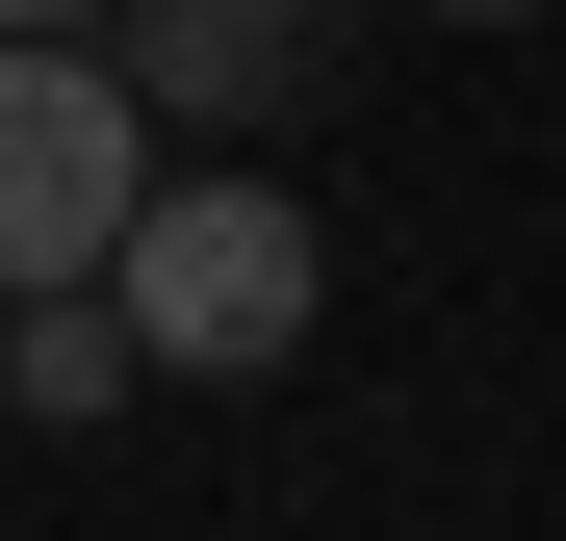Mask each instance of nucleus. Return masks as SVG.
<instances>
[{"label": "nucleus", "instance_id": "39448f33", "mask_svg": "<svg viewBox=\"0 0 566 541\" xmlns=\"http://www.w3.org/2000/svg\"><path fill=\"white\" fill-rule=\"evenodd\" d=\"M77 27H104V0H0V52H77Z\"/></svg>", "mask_w": 566, "mask_h": 541}, {"label": "nucleus", "instance_id": "7ed1b4c3", "mask_svg": "<svg viewBox=\"0 0 566 541\" xmlns=\"http://www.w3.org/2000/svg\"><path fill=\"white\" fill-rule=\"evenodd\" d=\"M104 77H129V129L155 104H310V0H104Z\"/></svg>", "mask_w": 566, "mask_h": 541}, {"label": "nucleus", "instance_id": "f03ea898", "mask_svg": "<svg viewBox=\"0 0 566 541\" xmlns=\"http://www.w3.org/2000/svg\"><path fill=\"white\" fill-rule=\"evenodd\" d=\"M155 207V129L104 52H0V310H77Z\"/></svg>", "mask_w": 566, "mask_h": 541}, {"label": "nucleus", "instance_id": "20e7f679", "mask_svg": "<svg viewBox=\"0 0 566 541\" xmlns=\"http://www.w3.org/2000/svg\"><path fill=\"white\" fill-rule=\"evenodd\" d=\"M0 387L77 438V413H129V335H104V310H0Z\"/></svg>", "mask_w": 566, "mask_h": 541}, {"label": "nucleus", "instance_id": "423d86ee", "mask_svg": "<svg viewBox=\"0 0 566 541\" xmlns=\"http://www.w3.org/2000/svg\"><path fill=\"white\" fill-rule=\"evenodd\" d=\"M412 27H541V0H412Z\"/></svg>", "mask_w": 566, "mask_h": 541}, {"label": "nucleus", "instance_id": "f257e3e1", "mask_svg": "<svg viewBox=\"0 0 566 541\" xmlns=\"http://www.w3.org/2000/svg\"><path fill=\"white\" fill-rule=\"evenodd\" d=\"M310 284H335V258H310L283 180H155L77 310L129 335V387H258V361H310Z\"/></svg>", "mask_w": 566, "mask_h": 541}]
</instances>
